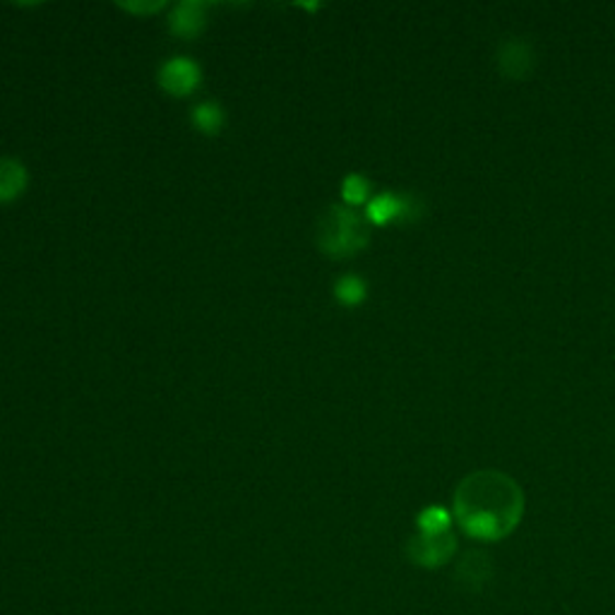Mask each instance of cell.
Here are the masks:
<instances>
[{
    "instance_id": "1",
    "label": "cell",
    "mask_w": 615,
    "mask_h": 615,
    "mask_svg": "<svg viewBox=\"0 0 615 615\" xmlns=\"http://www.w3.org/2000/svg\"><path fill=\"white\" fill-rule=\"evenodd\" d=\"M522 510V488L503 471H476L457 486V520L462 529L474 538H483V542L505 538L520 524Z\"/></svg>"
},
{
    "instance_id": "2",
    "label": "cell",
    "mask_w": 615,
    "mask_h": 615,
    "mask_svg": "<svg viewBox=\"0 0 615 615\" xmlns=\"http://www.w3.org/2000/svg\"><path fill=\"white\" fill-rule=\"evenodd\" d=\"M316 241L322 255L332 260H349L363 253L371 243V221L351 207L332 205L318 219Z\"/></svg>"
},
{
    "instance_id": "3",
    "label": "cell",
    "mask_w": 615,
    "mask_h": 615,
    "mask_svg": "<svg viewBox=\"0 0 615 615\" xmlns=\"http://www.w3.org/2000/svg\"><path fill=\"white\" fill-rule=\"evenodd\" d=\"M423 205L419 197L413 195H395V193H380L375 195L366 207V219L375 226L387 224H409L419 219Z\"/></svg>"
},
{
    "instance_id": "4",
    "label": "cell",
    "mask_w": 615,
    "mask_h": 615,
    "mask_svg": "<svg viewBox=\"0 0 615 615\" xmlns=\"http://www.w3.org/2000/svg\"><path fill=\"white\" fill-rule=\"evenodd\" d=\"M159 87L175 99L193 96L203 87V68L191 58L175 56L159 68Z\"/></svg>"
},
{
    "instance_id": "5",
    "label": "cell",
    "mask_w": 615,
    "mask_h": 615,
    "mask_svg": "<svg viewBox=\"0 0 615 615\" xmlns=\"http://www.w3.org/2000/svg\"><path fill=\"white\" fill-rule=\"evenodd\" d=\"M498 70L510 80H524L536 66V54L534 46L520 39V36H510L498 48Z\"/></svg>"
},
{
    "instance_id": "6",
    "label": "cell",
    "mask_w": 615,
    "mask_h": 615,
    "mask_svg": "<svg viewBox=\"0 0 615 615\" xmlns=\"http://www.w3.org/2000/svg\"><path fill=\"white\" fill-rule=\"evenodd\" d=\"M207 27V3H200V0H183V3L175 5L169 18V30L179 39L193 42Z\"/></svg>"
},
{
    "instance_id": "7",
    "label": "cell",
    "mask_w": 615,
    "mask_h": 615,
    "mask_svg": "<svg viewBox=\"0 0 615 615\" xmlns=\"http://www.w3.org/2000/svg\"><path fill=\"white\" fill-rule=\"evenodd\" d=\"M455 548H457V542L449 532H445V534H421L409 544L411 558L417 560L419 565H429V568H435V565L445 562L452 554H455Z\"/></svg>"
},
{
    "instance_id": "8",
    "label": "cell",
    "mask_w": 615,
    "mask_h": 615,
    "mask_svg": "<svg viewBox=\"0 0 615 615\" xmlns=\"http://www.w3.org/2000/svg\"><path fill=\"white\" fill-rule=\"evenodd\" d=\"M30 185V171L18 159H0V205L15 203Z\"/></svg>"
},
{
    "instance_id": "9",
    "label": "cell",
    "mask_w": 615,
    "mask_h": 615,
    "mask_svg": "<svg viewBox=\"0 0 615 615\" xmlns=\"http://www.w3.org/2000/svg\"><path fill=\"white\" fill-rule=\"evenodd\" d=\"M193 128L207 137H217L226 128V111L217 102L197 104L191 113Z\"/></svg>"
},
{
    "instance_id": "10",
    "label": "cell",
    "mask_w": 615,
    "mask_h": 615,
    "mask_svg": "<svg viewBox=\"0 0 615 615\" xmlns=\"http://www.w3.org/2000/svg\"><path fill=\"white\" fill-rule=\"evenodd\" d=\"M334 298L344 308H358L363 300L368 298V284L363 282L358 274H344V277L334 284Z\"/></svg>"
},
{
    "instance_id": "11",
    "label": "cell",
    "mask_w": 615,
    "mask_h": 615,
    "mask_svg": "<svg viewBox=\"0 0 615 615\" xmlns=\"http://www.w3.org/2000/svg\"><path fill=\"white\" fill-rule=\"evenodd\" d=\"M457 574H459V580L479 586L486 582V577L491 574V560H488L486 554H467L459 562Z\"/></svg>"
},
{
    "instance_id": "12",
    "label": "cell",
    "mask_w": 615,
    "mask_h": 615,
    "mask_svg": "<svg viewBox=\"0 0 615 615\" xmlns=\"http://www.w3.org/2000/svg\"><path fill=\"white\" fill-rule=\"evenodd\" d=\"M342 197L349 207H358L371 200V181L361 173H349L342 183Z\"/></svg>"
},
{
    "instance_id": "13",
    "label": "cell",
    "mask_w": 615,
    "mask_h": 615,
    "mask_svg": "<svg viewBox=\"0 0 615 615\" xmlns=\"http://www.w3.org/2000/svg\"><path fill=\"white\" fill-rule=\"evenodd\" d=\"M421 534H445L449 529V514L443 508H429L419 517Z\"/></svg>"
},
{
    "instance_id": "14",
    "label": "cell",
    "mask_w": 615,
    "mask_h": 615,
    "mask_svg": "<svg viewBox=\"0 0 615 615\" xmlns=\"http://www.w3.org/2000/svg\"><path fill=\"white\" fill-rule=\"evenodd\" d=\"M167 3L164 0H159V3H121V8L125 12H133V15H155V12H159L161 8H164Z\"/></svg>"
}]
</instances>
